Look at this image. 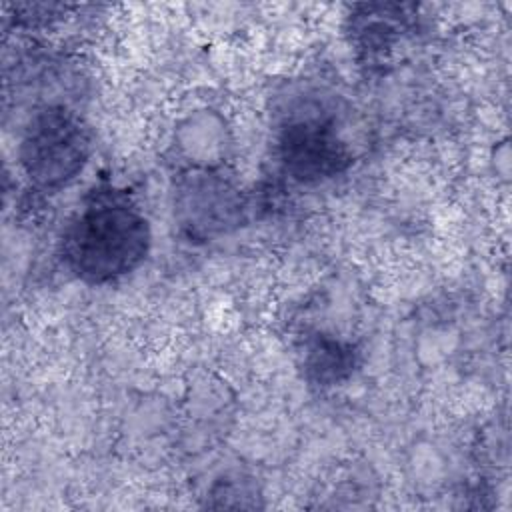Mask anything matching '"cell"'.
Segmentation results:
<instances>
[{
    "label": "cell",
    "mask_w": 512,
    "mask_h": 512,
    "mask_svg": "<svg viewBox=\"0 0 512 512\" xmlns=\"http://www.w3.org/2000/svg\"><path fill=\"white\" fill-rule=\"evenodd\" d=\"M356 368V350L350 342L316 334L304 346V374L308 382L332 386L346 380Z\"/></svg>",
    "instance_id": "cell-5"
},
{
    "label": "cell",
    "mask_w": 512,
    "mask_h": 512,
    "mask_svg": "<svg viewBox=\"0 0 512 512\" xmlns=\"http://www.w3.org/2000/svg\"><path fill=\"white\" fill-rule=\"evenodd\" d=\"M150 224L126 198L98 194L68 222L60 250L66 268L86 284H108L134 272L150 250Z\"/></svg>",
    "instance_id": "cell-1"
},
{
    "label": "cell",
    "mask_w": 512,
    "mask_h": 512,
    "mask_svg": "<svg viewBox=\"0 0 512 512\" xmlns=\"http://www.w3.org/2000/svg\"><path fill=\"white\" fill-rule=\"evenodd\" d=\"M276 156L282 172L300 184L330 180L352 164V152L334 122L316 114L292 118L280 128Z\"/></svg>",
    "instance_id": "cell-3"
},
{
    "label": "cell",
    "mask_w": 512,
    "mask_h": 512,
    "mask_svg": "<svg viewBox=\"0 0 512 512\" xmlns=\"http://www.w3.org/2000/svg\"><path fill=\"white\" fill-rule=\"evenodd\" d=\"M90 158V132L66 106H44L26 124L18 160L28 180L42 190L72 182Z\"/></svg>",
    "instance_id": "cell-2"
},
{
    "label": "cell",
    "mask_w": 512,
    "mask_h": 512,
    "mask_svg": "<svg viewBox=\"0 0 512 512\" xmlns=\"http://www.w3.org/2000/svg\"><path fill=\"white\" fill-rule=\"evenodd\" d=\"M174 218L188 238L210 240L242 224L244 196L218 172L188 170L176 184Z\"/></svg>",
    "instance_id": "cell-4"
}]
</instances>
